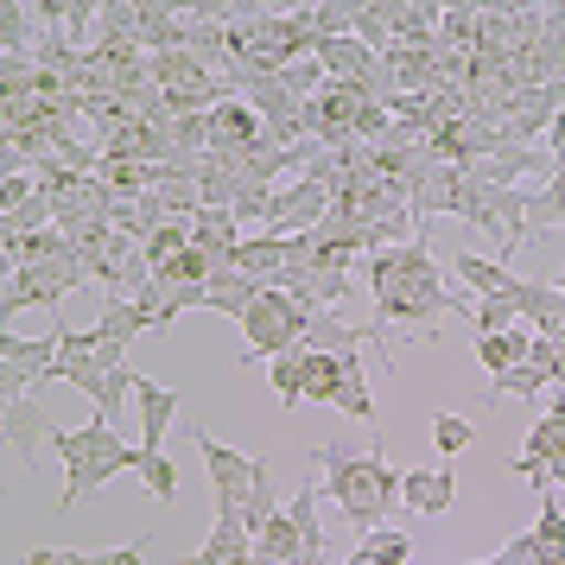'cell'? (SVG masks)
Listing matches in <instances>:
<instances>
[{"label":"cell","instance_id":"cell-4","mask_svg":"<svg viewBox=\"0 0 565 565\" xmlns=\"http://www.w3.org/2000/svg\"><path fill=\"white\" fill-rule=\"evenodd\" d=\"M89 280V267L77 260V248L71 255H57V260H26V267H13L7 274V292H0V311L7 318H20L26 306H64V292H77V286Z\"/></svg>","mask_w":565,"mask_h":565},{"label":"cell","instance_id":"cell-45","mask_svg":"<svg viewBox=\"0 0 565 565\" xmlns=\"http://www.w3.org/2000/svg\"><path fill=\"white\" fill-rule=\"evenodd\" d=\"M184 565H204V559H184Z\"/></svg>","mask_w":565,"mask_h":565},{"label":"cell","instance_id":"cell-17","mask_svg":"<svg viewBox=\"0 0 565 565\" xmlns=\"http://www.w3.org/2000/svg\"><path fill=\"white\" fill-rule=\"evenodd\" d=\"M451 280H463L477 299H495V292H514L521 274H514L509 260H489V255H458L451 260Z\"/></svg>","mask_w":565,"mask_h":565},{"label":"cell","instance_id":"cell-31","mask_svg":"<svg viewBox=\"0 0 565 565\" xmlns=\"http://www.w3.org/2000/svg\"><path fill=\"white\" fill-rule=\"evenodd\" d=\"M134 470H140V483H147L153 502H172V495H179V470H172L166 451H147V445H140V463H134Z\"/></svg>","mask_w":565,"mask_h":565},{"label":"cell","instance_id":"cell-23","mask_svg":"<svg viewBox=\"0 0 565 565\" xmlns=\"http://www.w3.org/2000/svg\"><path fill=\"white\" fill-rule=\"evenodd\" d=\"M255 553L260 559H274V565H306V546H299V527H292V514L286 509L255 534Z\"/></svg>","mask_w":565,"mask_h":565},{"label":"cell","instance_id":"cell-27","mask_svg":"<svg viewBox=\"0 0 565 565\" xmlns=\"http://www.w3.org/2000/svg\"><path fill=\"white\" fill-rule=\"evenodd\" d=\"M267 387H274V401H280V407H299V401H306V343L267 362Z\"/></svg>","mask_w":565,"mask_h":565},{"label":"cell","instance_id":"cell-3","mask_svg":"<svg viewBox=\"0 0 565 565\" xmlns=\"http://www.w3.org/2000/svg\"><path fill=\"white\" fill-rule=\"evenodd\" d=\"M306 324H311V306H299L292 292H260L255 299V311L242 318V369L248 362H274V356H286V350H299L306 343Z\"/></svg>","mask_w":565,"mask_h":565},{"label":"cell","instance_id":"cell-12","mask_svg":"<svg viewBox=\"0 0 565 565\" xmlns=\"http://www.w3.org/2000/svg\"><path fill=\"white\" fill-rule=\"evenodd\" d=\"M318 64L331 71V83H362L382 71V52H369L356 32H331V39H318Z\"/></svg>","mask_w":565,"mask_h":565},{"label":"cell","instance_id":"cell-24","mask_svg":"<svg viewBox=\"0 0 565 565\" xmlns=\"http://www.w3.org/2000/svg\"><path fill=\"white\" fill-rule=\"evenodd\" d=\"M306 343H311V350H331V356H343V350H362V331H350V324L337 318V306H311Z\"/></svg>","mask_w":565,"mask_h":565},{"label":"cell","instance_id":"cell-42","mask_svg":"<svg viewBox=\"0 0 565 565\" xmlns=\"http://www.w3.org/2000/svg\"><path fill=\"white\" fill-rule=\"evenodd\" d=\"M235 565H274V559H260V553H248V559H235Z\"/></svg>","mask_w":565,"mask_h":565},{"label":"cell","instance_id":"cell-13","mask_svg":"<svg viewBox=\"0 0 565 565\" xmlns=\"http://www.w3.org/2000/svg\"><path fill=\"white\" fill-rule=\"evenodd\" d=\"M267 292V280H255V274H242V267H216L210 274V292H204V311H223V318H248L255 311V299Z\"/></svg>","mask_w":565,"mask_h":565},{"label":"cell","instance_id":"cell-34","mask_svg":"<svg viewBox=\"0 0 565 565\" xmlns=\"http://www.w3.org/2000/svg\"><path fill=\"white\" fill-rule=\"evenodd\" d=\"M433 445L445 451V458H458V451L477 445V426H470L463 413H433Z\"/></svg>","mask_w":565,"mask_h":565},{"label":"cell","instance_id":"cell-39","mask_svg":"<svg viewBox=\"0 0 565 565\" xmlns=\"http://www.w3.org/2000/svg\"><path fill=\"white\" fill-rule=\"evenodd\" d=\"M32 191H39V172H7V184H0V198H7V210L26 204Z\"/></svg>","mask_w":565,"mask_h":565},{"label":"cell","instance_id":"cell-41","mask_svg":"<svg viewBox=\"0 0 565 565\" xmlns=\"http://www.w3.org/2000/svg\"><path fill=\"white\" fill-rule=\"evenodd\" d=\"M318 0H274V13H311Z\"/></svg>","mask_w":565,"mask_h":565},{"label":"cell","instance_id":"cell-2","mask_svg":"<svg viewBox=\"0 0 565 565\" xmlns=\"http://www.w3.org/2000/svg\"><path fill=\"white\" fill-rule=\"evenodd\" d=\"M311 463L324 470V495H331L350 527H382L387 509L401 502V470H387L382 438H369L362 451L350 445H318Z\"/></svg>","mask_w":565,"mask_h":565},{"label":"cell","instance_id":"cell-11","mask_svg":"<svg viewBox=\"0 0 565 565\" xmlns=\"http://www.w3.org/2000/svg\"><path fill=\"white\" fill-rule=\"evenodd\" d=\"M52 438H57V419L45 407H32V394L26 401H7V458L13 463H32L39 445H52Z\"/></svg>","mask_w":565,"mask_h":565},{"label":"cell","instance_id":"cell-32","mask_svg":"<svg viewBox=\"0 0 565 565\" xmlns=\"http://www.w3.org/2000/svg\"><path fill=\"white\" fill-rule=\"evenodd\" d=\"M495 387L534 407V401H540V387H553V375H546V369H534V362H514V369H502V375H495ZM495 387H489V394H495Z\"/></svg>","mask_w":565,"mask_h":565},{"label":"cell","instance_id":"cell-29","mask_svg":"<svg viewBox=\"0 0 565 565\" xmlns=\"http://www.w3.org/2000/svg\"><path fill=\"white\" fill-rule=\"evenodd\" d=\"M527 534H534V546H540L546 565H565V502L546 495V502H540V521L527 527Z\"/></svg>","mask_w":565,"mask_h":565},{"label":"cell","instance_id":"cell-16","mask_svg":"<svg viewBox=\"0 0 565 565\" xmlns=\"http://www.w3.org/2000/svg\"><path fill=\"white\" fill-rule=\"evenodd\" d=\"M248 553H255V527L242 521V509H216V527H210L198 559L204 565H235V559H248Z\"/></svg>","mask_w":565,"mask_h":565},{"label":"cell","instance_id":"cell-8","mask_svg":"<svg viewBox=\"0 0 565 565\" xmlns=\"http://www.w3.org/2000/svg\"><path fill=\"white\" fill-rule=\"evenodd\" d=\"M198 458H204V470H210V495H216V509H242V495H248V483H255V458H242L235 445L210 438L204 426H198Z\"/></svg>","mask_w":565,"mask_h":565},{"label":"cell","instance_id":"cell-6","mask_svg":"<svg viewBox=\"0 0 565 565\" xmlns=\"http://www.w3.org/2000/svg\"><path fill=\"white\" fill-rule=\"evenodd\" d=\"M57 331L52 337H0V382H7V401H26L39 382L57 375Z\"/></svg>","mask_w":565,"mask_h":565},{"label":"cell","instance_id":"cell-38","mask_svg":"<svg viewBox=\"0 0 565 565\" xmlns=\"http://www.w3.org/2000/svg\"><path fill=\"white\" fill-rule=\"evenodd\" d=\"M387 134H394V108H387V103H362V115H356V140L382 147Z\"/></svg>","mask_w":565,"mask_h":565},{"label":"cell","instance_id":"cell-10","mask_svg":"<svg viewBox=\"0 0 565 565\" xmlns=\"http://www.w3.org/2000/svg\"><path fill=\"white\" fill-rule=\"evenodd\" d=\"M179 407H184L179 387H166V382H153V375H140V387H134V413H140V445H147V451H159V445H166V433H172Z\"/></svg>","mask_w":565,"mask_h":565},{"label":"cell","instance_id":"cell-33","mask_svg":"<svg viewBox=\"0 0 565 565\" xmlns=\"http://www.w3.org/2000/svg\"><path fill=\"white\" fill-rule=\"evenodd\" d=\"M280 83L292 89V96H299V103H311V96L331 83V71H324V64H318V52H311V57H292V64L280 71Z\"/></svg>","mask_w":565,"mask_h":565},{"label":"cell","instance_id":"cell-18","mask_svg":"<svg viewBox=\"0 0 565 565\" xmlns=\"http://www.w3.org/2000/svg\"><path fill=\"white\" fill-rule=\"evenodd\" d=\"M343 565H413V540L401 534V527H362V540H356V553Z\"/></svg>","mask_w":565,"mask_h":565},{"label":"cell","instance_id":"cell-30","mask_svg":"<svg viewBox=\"0 0 565 565\" xmlns=\"http://www.w3.org/2000/svg\"><path fill=\"white\" fill-rule=\"evenodd\" d=\"M184 248H191V223H179V216H172V223H159V230L140 242V255L153 260V274L166 267V260H179Z\"/></svg>","mask_w":565,"mask_h":565},{"label":"cell","instance_id":"cell-22","mask_svg":"<svg viewBox=\"0 0 565 565\" xmlns=\"http://www.w3.org/2000/svg\"><path fill=\"white\" fill-rule=\"evenodd\" d=\"M337 394H343V356H331V350H311V343H306V401L337 407Z\"/></svg>","mask_w":565,"mask_h":565},{"label":"cell","instance_id":"cell-9","mask_svg":"<svg viewBox=\"0 0 565 565\" xmlns=\"http://www.w3.org/2000/svg\"><path fill=\"white\" fill-rule=\"evenodd\" d=\"M153 331V311L140 306V299H108L103 318H96V362L108 369H121V350H128L134 337Z\"/></svg>","mask_w":565,"mask_h":565},{"label":"cell","instance_id":"cell-26","mask_svg":"<svg viewBox=\"0 0 565 565\" xmlns=\"http://www.w3.org/2000/svg\"><path fill=\"white\" fill-rule=\"evenodd\" d=\"M280 509H286V502H280V489H274V470H267V458H255V483H248V495H242V521L260 534Z\"/></svg>","mask_w":565,"mask_h":565},{"label":"cell","instance_id":"cell-20","mask_svg":"<svg viewBox=\"0 0 565 565\" xmlns=\"http://www.w3.org/2000/svg\"><path fill=\"white\" fill-rule=\"evenodd\" d=\"M527 350H534V337L521 331H477V362L489 369V382L502 375V369H514V362H527Z\"/></svg>","mask_w":565,"mask_h":565},{"label":"cell","instance_id":"cell-43","mask_svg":"<svg viewBox=\"0 0 565 565\" xmlns=\"http://www.w3.org/2000/svg\"><path fill=\"white\" fill-rule=\"evenodd\" d=\"M470 565H509V559H502V553H495V559H470Z\"/></svg>","mask_w":565,"mask_h":565},{"label":"cell","instance_id":"cell-14","mask_svg":"<svg viewBox=\"0 0 565 565\" xmlns=\"http://www.w3.org/2000/svg\"><path fill=\"white\" fill-rule=\"evenodd\" d=\"M401 502L433 521V514H445L458 502V477L451 470H401Z\"/></svg>","mask_w":565,"mask_h":565},{"label":"cell","instance_id":"cell-19","mask_svg":"<svg viewBox=\"0 0 565 565\" xmlns=\"http://www.w3.org/2000/svg\"><path fill=\"white\" fill-rule=\"evenodd\" d=\"M96 179H103L121 204H134V198H147V191L159 184V166H153V159H103V166H96Z\"/></svg>","mask_w":565,"mask_h":565},{"label":"cell","instance_id":"cell-40","mask_svg":"<svg viewBox=\"0 0 565 565\" xmlns=\"http://www.w3.org/2000/svg\"><path fill=\"white\" fill-rule=\"evenodd\" d=\"M71 7H77V0H39V20H45L52 32H64L71 26Z\"/></svg>","mask_w":565,"mask_h":565},{"label":"cell","instance_id":"cell-1","mask_svg":"<svg viewBox=\"0 0 565 565\" xmlns=\"http://www.w3.org/2000/svg\"><path fill=\"white\" fill-rule=\"evenodd\" d=\"M369 292H375V318L362 324V343H382V331H413V343H433L438 318L463 311V292H451L445 267L426 255V242L375 248L369 255Z\"/></svg>","mask_w":565,"mask_h":565},{"label":"cell","instance_id":"cell-28","mask_svg":"<svg viewBox=\"0 0 565 565\" xmlns=\"http://www.w3.org/2000/svg\"><path fill=\"white\" fill-rule=\"evenodd\" d=\"M57 223V198L52 191H32L26 204H13L7 216H0V235H39Z\"/></svg>","mask_w":565,"mask_h":565},{"label":"cell","instance_id":"cell-5","mask_svg":"<svg viewBox=\"0 0 565 565\" xmlns=\"http://www.w3.org/2000/svg\"><path fill=\"white\" fill-rule=\"evenodd\" d=\"M134 463H140V445H128L108 419H96V445H89V458H83L77 470H64V495H57V509H77L83 495H96V489L115 483V477L134 470Z\"/></svg>","mask_w":565,"mask_h":565},{"label":"cell","instance_id":"cell-15","mask_svg":"<svg viewBox=\"0 0 565 565\" xmlns=\"http://www.w3.org/2000/svg\"><path fill=\"white\" fill-rule=\"evenodd\" d=\"M324 502H331V495H324V483H292L286 514H292V527H299L306 565H324V521H318V509H324Z\"/></svg>","mask_w":565,"mask_h":565},{"label":"cell","instance_id":"cell-36","mask_svg":"<svg viewBox=\"0 0 565 565\" xmlns=\"http://www.w3.org/2000/svg\"><path fill=\"white\" fill-rule=\"evenodd\" d=\"M0 26H7V32H0V39H7V52H32V32H39V26L26 20V7H20V0H0Z\"/></svg>","mask_w":565,"mask_h":565},{"label":"cell","instance_id":"cell-37","mask_svg":"<svg viewBox=\"0 0 565 565\" xmlns=\"http://www.w3.org/2000/svg\"><path fill=\"white\" fill-rule=\"evenodd\" d=\"M235 216L242 223H267L274 216V184H242L235 191Z\"/></svg>","mask_w":565,"mask_h":565},{"label":"cell","instance_id":"cell-25","mask_svg":"<svg viewBox=\"0 0 565 565\" xmlns=\"http://www.w3.org/2000/svg\"><path fill=\"white\" fill-rule=\"evenodd\" d=\"M134 387H140V375H134L128 362H121V369H108V382L96 387V401H89V407H96V419L121 426V419H128V407H134Z\"/></svg>","mask_w":565,"mask_h":565},{"label":"cell","instance_id":"cell-44","mask_svg":"<svg viewBox=\"0 0 565 565\" xmlns=\"http://www.w3.org/2000/svg\"><path fill=\"white\" fill-rule=\"evenodd\" d=\"M553 286H559V292H565V267H559V280H553Z\"/></svg>","mask_w":565,"mask_h":565},{"label":"cell","instance_id":"cell-35","mask_svg":"<svg viewBox=\"0 0 565 565\" xmlns=\"http://www.w3.org/2000/svg\"><path fill=\"white\" fill-rule=\"evenodd\" d=\"M477 331H514V324H527L521 318V306H514V292H495V299H477Z\"/></svg>","mask_w":565,"mask_h":565},{"label":"cell","instance_id":"cell-21","mask_svg":"<svg viewBox=\"0 0 565 565\" xmlns=\"http://www.w3.org/2000/svg\"><path fill=\"white\" fill-rule=\"evenodd\" d=\"M337 413L356 419V426H375V394H369V375H362V350H343V394H337Z\"/></svg>","mask_w":565,"mask_h":565},{"label":"cell","instance_id":"cell-7","mask_svg":"<svg viewBox=\"0 0 565 565\" xmlns=\"http://www.w3.org/2000/svg\"><path fill=\"white\" fill-rule=\"evenodd\" d=\"M337 204V184L324 179H292L286 191H274V216H267V235H306L318 230Z\"/></svg>","mask_w":565,"mask_h":565}]
</instances>
